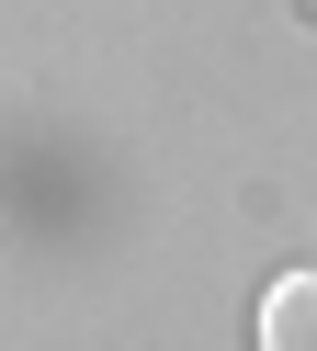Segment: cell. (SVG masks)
<instances>
[{
    "instance_id": "1",
    "label": "cell",
    "mask_w": 317,
    "mask_h": 351,
    "mask_svg": "<svg viewBox=\"0 0 317 351\" xmlns=\"http://www.w3.org/2000/svg\"><path fill=\"white\" fill-rule=\"evenodd\" d=\"M261 351H317V272H283L261 295Z\"/></svg>"
}]
</instances>
